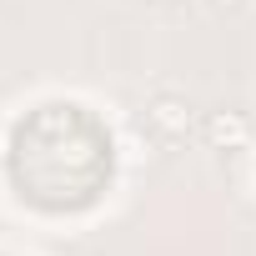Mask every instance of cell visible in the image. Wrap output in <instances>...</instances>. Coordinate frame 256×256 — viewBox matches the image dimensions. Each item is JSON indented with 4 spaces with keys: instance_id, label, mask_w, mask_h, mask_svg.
I'll use <instances>...</instances> for the list:
<instances>
[{
    "instance_id": "2",
    "label": "cell",
    "mask_w": 256,
    "mask_h": 256,
    "mask_svg": "<svg viewBox=\"0 0 256 256\" xmlns=\"http://www.w3.org/2000/svg\"><path fill=\"white\" fill-rule=\"evenodd\" d=\"M151 126H156V131L161 136H186V126H191V106L181 100V96H161L156 106H151Z\"/></svg>"
},
{
    "instance_id": "3",
    "label": "cell",
    "mask_w": 256,
    "mask_h": 256,
    "mask_svg": "<svg viewBox=\"0 0 256 256\" xmlns=\"http://www.w3.org/2000/svg\"><path fill=\"white\" fill-rule=\"evenodd\" d=\"M216 6H236V0H216Z\"/></svg>"
},
{
    "instance_id": "1",
    "label": "cell",
    "mask_w": 256,
    "mask_h": 256,
    "mask_svg": "<svg viewBox=\"0 0 256 256\" xmlns=\"http://www.w3.org/2000/svg\"><path fill=\"white\" fill-rule=\"evenodd\" d=\"M206 136H211L216 151H241L246 136H251V126H246V116H236V110H216L211 126H206Z\"/></svg>"
}]
</instances>
